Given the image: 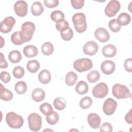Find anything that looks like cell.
<instances>
[{
    "instance_id": "bcb514c9",
    "label": "cell",
    "mask_w": 132,
    "mask_h": 132,
    "mask_svg": "<svg viewBox=\"0 0 132 132\" xmlns=\"http://www.w3.org/2000/svg\"><path fill=\"white\" fill-rule=\"evenodd\" d=\"M131 109L127 112L125 117V121L129 124H131L132 123V116H131Z\"/></svg>"
},
{
    "instance_id": "7a4b0ae2",
    "label": "cell",
    "mask_w": 132,
    "mask_h": 132,
    "mask_svg": "<svg viewBox=\"0 0 132 132\" xmlns=\"http://www.w3.org/2000/svg\"><path fill=\"white\" fill-rule=\"evenodd\" d=\"M6 121L8 125L13 129L20 128L24 123L22 117L14 112H9L6 114Z\"/></svg>"
},
{
    "instance_id": "cb8c5ba5",
    "label": "cell",
    "mask_w": 132,
    "mask_h": 132,
    "mask_svg": "<svg viewBox=\"0 0 132 132\" xmlns=\"http://www.w3.org/2000/svg\"><path fill=\"white\" fill-rule=\"evenodd\" d=\"M44 11V8L42 4L40 2H34L31 7V13L35 16L41 15Z\"/></svg>"
},
{
    "instance_id": "6da1fadb",
    "label": "cell",
    "mask_w": 132,
    "mask_h": 132,
    "mask_svg": "<svg viewBox=\"0 0 132 132\" xmlns=\"http://www.w3.org/2000/svg\"><path fill=\"white\" fill-rule=\"evenodd\" d=\"M72 19L74 28L77 32L82 33L86 31L87 24L86 16L84 13L81 12L76 13L73 15Z\"/></svg>"
},
{
    "instance_id": "8fae6325",
    "label": "cell",
    "mask_w": 132,
    "mask_h": 132,
    "mask_svg": "<svg viewBox=\"0 0 132 132\" xmlns=\"http://www.w3.org/2000/svg\"><path fill=\"white\" fill-rule=\"evenodd\" d=\"M14 10L17 15L20 17L25 16L28 11V5L24 1H18L14 5Z\"/></svg>"
},
{
    "instance_id": "d6986e66",
    "label": "cell",
    "mask_w": 132,
    "mask_h": 132,
    "mask_svg": "<svg viewBox=\"0 0 132 132\" xmlns=\"http://www.w3.org/2000/svg\"><path fill=\"white\" fill-rule=\"evenodd\" d=\"M44 91L39 88H35L31 93V97L33 100L36 102H40L43 101L45 98Z\"/></svg>"
},
{
    "instance_id": "d590c367",
    "label": "cell",
    "mask_w": 132,
    "mask_h": 132,
    "mask_svg": "<svg viewBox=\"0 0 132 132\" xmlns=\"http://www.w3.org/2000/svg\"><path fill=\"white\" fill-rule=\"evenodd\" d=\"M69 27V23L64 19L59 20L56 22V28L60 32Z\"/></svg>"
},
{
    "instance_id": "f546056e",
    "label": "cell",
    "mask_w": 132,
    "mask_h": 132,
    "mask_svg": "<svg viewBox=\"0 0 132 132\" xmlns=\"http://www.w3.org/2000/svg\"><path fill=\"white\" fill-rule=\"evenodd\" d=\"M27 85L26 82L24 81H18L14 86V89L15 92L19 94H23L27 91Z\"/></svg>"
},
{
    "instance_id": "7bdbcfd3",
    "label": "cell",
    "mask_w": 132,
    "mask_h": 132,
    "mask_svg": "<svg viewBox=\"0 0 132 132\" xmlns=\"http://www.w3.org/2000/svg\"><path fill=\"white\" fill-rule=\"evenodd\" d=\"M100 131L101 132L108 131L111 132L112 131V126L110 123L108 122H105L102 124L100 128Z\"/></svg>"
},
{
    "instance_id": "484cf974",
    "label": "cell",
    "mask_w": 132,
    "mask_h": 132,
    "mask_svg": "<svg viewBox=\"0 0 132 132\" xmlns=\"http://www.w3.org/2000/svg\"><path fill=\"white\" fill-rule=\"evenodd\" d=\"M77 80V75L74 72L71 71L68 72L65 76V81L67 85L72 86L75 84Z\"/></svg>"
},
{
    "instance_id": "7c38bea8",
    "label": "cell",
    "mask_w": 132,
    "mask_h": 132,
    "mask_svg": "<svg viewBox=\"0 0 132 132\" xmlns=\"http://www.w3.org/2000/svg\"><path fill=\"white\" fill-rule=\"evenodd\" d=\"M98 49V44L94 41H89L85 43L83 47V52L85 54L92 56L96 54Z\"/></svg>"
},
{
    "instance_id": "9a60e30c",
    "label": "cell",
    "mask_w": 132,
    "mask_h": 132,
    "mask_svg": "<svg viewBox=\"0 0 132 132\" xmlns=\"http://www.w3.org/2000/svg\"><path fill=\"white\" fill-rule=\"evenodd\" d=\"M87 121L89 125L93 129H97L100 127L101 122L100 116L95 113H91L88 114Z\"/></svg>"
},
{
    "instance_id": "2e32d148",
    "label": "cell",
    "mask_w": 132,
    "mask_h": 132,
    "mask_svg": "<svg viewBox=\"0 0 132 132\" xmlns=\"http://www.w3.org/2000/svg\"><path fill=\"white\" fill-rule=\"evenodd\" d=\"M102 53L106 57H113L117 54V48L113 44H107L103 47Z\"/></svg>"
},
{
    "instance_id": "f1b7e54d",
    "label": "cell",
    "mask_w": 132,
    "mask_h": 132,
    "mask_svg": "<svg viewBox=\"0 0 132 132\" xmlns=\"http://www.w3.org/2000/svg\"><path fill=\"white\" fill-rule=\"evenodd\" d=\"M54 46L50 42H46L41 46V51L43 55L48 56L53 54L54 52Z\"/></svg>"
},
{
    "instance_id": "603a6c76",
    "label": "cell",
    "mask_w": 132,
    "mask_h": 132,
    "mask_svg": "<svg viewBox=\"0 0 132 132\" xmlns=\"http://www.w3.org/2000/svg\"><path fill=\"white\" fill-rule=\"evenodd\" d=\"M117 21L120 26H126L130 22L131 17L129 14L122 12L119 15Z\"/></svg>"
},
{
    "instance_id": "7dc6e473",
    "label": "cell",
    "mask_w": 132,
    "mask_h": 132,
    "mask_svg": "<svg viewBox=\"0 0 132 132\" xmlns=\"http://www.w3.org/2000/svg\"><path fill=\"white\" fill-rule=\"evenodd\" d=\"M0 37H1V48H2L3 47V46H4V45L3 43H4L5 44V41L4 40V39H3V37L2 36H1Z\"/></svg>"
},
{
    "instance_id": "e575fe53",
    "label": "cell",
    "mask_w": 132,
    "mask_h": 132,
    "mask_svg": "<svg viewBox=\"0 0 132 132\" xmlns=\"http://www.w3.org/2000/svg\"><path fill=\"white\" fill-rule=\"evenodd\" d=\"M92 104V100L91 97L89 96L84 97L79 102L80 107L84 109L89 108Z\"/></svg>"
},
{
    "instance_id": "44dd1931",
    "label": "cell",
    "mask_w": 132,
    "mask_h": 132,
    "mask_svg": "<svg viewBox=\"0 0 132 132\" xmlns=\"http://www.w3.org/2000/svg\"><path fill=\"white\" fill-rule=\"evenodd\" d=\"M0 98L5 101H9L13 97V93L8 89L5 88L3 85L1 84L0 87Z\"/></svg>"
},
{
    "instance_id": "ffe728a7",
    "label": "cell",
    "mask_w": 132,
    "mask_h": 132,
    "mask_svg": "<svg viewBox=\"0 0 132 132\" xmlns=\"http://www.w3.org/2000/svg\"><path fill=\"white\" fill-rule=\"evenodd\" d=\"M38 79L40 82L43 84H48L51 80V75L47 70H42L38 75Z\"/></svg>"
},
{
    "instance_id": "7402d4cb",
    "label": "cell",
    "mask_w": 132,
    "mask_h": 132,
    "mask_svg": "<svg viewBox=\"0 0 132 132\" xmlns=\"http://www.w3.org/2000/svg\"><path fill=\"white\" fill-rule=\"evenodd\" d=\"M89 86L88 84L83 80L78 81L75 86L76 92L80 95H83L88 92Z\"/></svg>"
},
{
    "instance_id": "8d00e7d4",
    "label": "cell",
    "mask_w": 132,
    "mask_h": 132,
    "mask_svg": "<svg viewBox=\"0 0 132 132\" xmlns=\"http://www.w3.org/2000/svg\"><path fill=\"white\" fill-rule=\"evenodd\" d=\"M51 18L54 22H57L59 20L64 19L65 16L64 13L60 10H55L51 13Z\"/></svg>"
},
{
    "instance_id": "ab89813d",
    "label": "cell",
    "mask_w": 132,
    "mask_h": 132,
    "mask_svg": "<svg viewBox=\"0 0 132 132\" xmlns=\"http://www.w3.org/2000/svg\"><path fill=\"white\" fill-rule=\"evenodd\" d=\"M72 7L75 9H80L84 5L85 1L84 0H71Z\"/></svg>"
},
{
    "instance_id": "4fadbf2b",
    "label": "cell",
    "mask_w": 132,
    "mask_h": 132,
    "mask_svg": "<svg viewBox=\"0 0 132 132\" xmlns=\"http://www.w3.org/2000/svg\"><path fill=\"white\" fill-rule=\"evenodd\" d=\"M94 36L97 40L101 42H106L110 39V35L104 28L99 27L94 31Z\"/></svg>"
},
{
    "instance_id": "52a82bcc",
    "label": "cell",
    "mask_w": 132,
    "mask_h": 132,
    "mask_svg": "<svg viewBox=\"0 0 132 132\" xmlns=\"http://www.w3.org/2000/svg\"><path fill=\"white\" fill-rule=\"evenodd\" d=\"M108 93V87L106 84L101 82L95 85L92 89V95L98 98L105 97Z\"/></svg>"
},
{
    "instance_id": "1f68e13d",
    "label": "cell",
    "mask_w": 132,
    "mask_h": 132,
    "mask_svg": "<svg viewBox=\"0 0 132 132\" xmlns=\"http://www.w3.org/2000/svg\"><path fill=\"white\" fill-rule=\"evenodd\" d=\"M87 79L91 83L97 81L100 78V74L96 70H92L87 74Z\"/></svg>"
},
{
    "instance_id": "9c48e42d",
    "label": "cell",
    "mask_w": 132,
    "mask_h": 132,
    "mask_svg": "<svg viewBox=\"0 0 132 132\" xmlns=\"http://www.w3.org/2000/svg\"><path fill=\"white\" fill-rule=\"evenodd\" d=\"M117 107V102L113 98L109 97L105 101L103 107V110L105 114L110 116L114 113Z\"/></svg>"
},
{
    "instance_id": "d6a6232c",
    "label": "cell",
    "mask_w": 132,
    "mask_h": 132,
    "mask_svg": "<svg viewBox=\"0 0 132 132\" xmlns=\"http://www.w3.org/2000/svg\"><path fill=\"white\" fill-rule=\"evenodd\" d=\"M73 31L70 27L60 32L62 39L65 41H70L73 37Z\"/></svg>"
},
{
    "instance_id": "4316f807",
    "label": "cell",
    "mask_w": 132,
    "mask_h": 132,
    "mask_svg": "<svg viewBox=\"0 0 132 132\" xmlns=\"http://www.w3.org/2000/svg\"><path fill=\"white\" fill-rule=\"evenodd\" d=\"M26 67L29 72L32 73H35L40 68V63L36 60H30L27 62Z\"/></svg>"
},
{
    "instance_id": "74e56055",
    "label": "cell",
    "mask_w": 132,
    "mask_h": 132,
    "mask_svg": "<svg viewBox=\"0 0 132 132\" xmlns=\"http://www.w3.org/2000/svg\"><path fill=\"white\" fill-rule=\"evenodd\" d=\"M12 74L15 78L20 79L23 77L24 75L25 71L23 68L20 66H16L13 69L12 71Z\"/></svg>"
},
{
    "instance_id": "60d3db41",
    "label": "cell",
    "mask_w": 132,
    "mask_h": 132,
    "mask_svg": "<svg viewBox=\"0 0 132 132\" xmlns=\"http://www.w3.org/2000/svg\"><path fill=\"white\" fill-rule=\"evenodd\" d=\"M43 3L46 7L50 8H55L59 5V1L58 0H44Z\"/></svg>"
},
{
    "instance_id": "ac0fdd59",
    "label": "cell",
    "mask_w": 132,
    "mask_h": 132,
    "mask_svg": "<svg viewBox=\"0 0 132 132\" xmlns=\"http://www.w3.org/2000/svg\"><path fill=\"white\" fill-rule=\"evenodd\" d=\"M11 41L15 45H20L26 42L21 31L14 32L11 36Z\"/></svg>"
},
{
    "instance_id": "f6af8a7d",
    "label": "cell",
    "mask_w": 132,
    "mask_h": 132,
    "mask_svg": "<svg viewBox=\"0 0 132 132\" xmlns=\"http://www.w3.org/2000/svg\"><path fill=\"white\" fill-rule=\"evenodd\" d=\"M0 68L1 69H6L8 67V63L5 59L4 55L2 53H0Z\"/></svg>"
},
{
    "instance_id": "836d02e7",
    "label": "cell",
    "mask_w": 132,
    "mask_h": 132,
    "mask_svg": "<svg viewBox=\"0 0 132 132\" xmlns=\"http://www.w3.org/2000/svg\"><path fill=\"white\" fill-rule=\"evenodd\" d=\"M59 118V117L58 114L54 111L52 113L47 116L46 117V121L50 125L56 124L58 122Z\"/></svg>"
},
{
    "instance_id": "5bb4252c",
    "label": "cell",
    "mask_w": 132,
    "mask_h": 132,
    "mask_svg": "<svg viewBox=\"0 0 132 132\" xmlns=\"http://www.w3.org/2000/svg\"><path fill=\"white\" fill-rule=\"evenodd\" d=\"M116 65L111 60H107L102 62L101 65L102 72L105 75H110L113 73L115 70Z\"/></svg>"
},
{
    "instance_id": "ba28073f",
    "label": "cell",
    "mask_w": 132,
    "mask_h": 132,
    "mask_svg": "<svg viewBox=\"0 0 132 132\" xmlns=\"http://www.w3.org/2000/svg\"><path fill=\"white\" fill-rule=\"evenodd\" d=\"M121 8L120 3L117 0L110 1L105 8V13L108 17H113Z\"/></svg>"
},
{
    "instance_id": "f35d334b",
    "label": "cell",
    "mask_w": 132,
    "mask_h": 132,
    "mask_svg": "<svg viewBox=\"0 0 132 132\" xmlns=\"http://www.w3.org/2000/svg\"><path fill=\"white\" fill-rule=\"evenodd\" d=\"M108 26L110 29L113 32H117L121 29V26L118 23L116 19L111 20L109 22Z\"/></svg>"
},
{
    "instance_id": "d4e9b609",
    "label": "cell",
    "mask_w": 132,
    "mask_h": 132,
    "mask_svg": "<svg viewBox=\"0 0 132 132\" xmlns=\"http://www.w3.org/2000/svg\"><path fill=\"white\" fill-rule=\"evenodd\" d=\"M8 59L10 61L13 63H18L22 59V55L19 51L13 50L9 53Z\"/></svg>"
},
{
    "instance_id": "b9f144b4",
    "label": "cell",
    "mask_w": 132,
    "mask_h": 132,
    "mask_svg": "<svg viewBox=\"0 0 132 132\" xmlns=\"http://www.w3.org/2000/svg\"><path fill=\"white\" fill-rule=\"evenodd\" d=\"M0 78L4 83L7 84L10 81L11 76L10 74L7 71H2L0 74Z\"/></svg>"
},
{
    "instance_id": "e0dca14e",
    "label": "cell",
    "mask_w": 132,
    "mask_h": 132,
    "mask_svg": "<svg viewBox=\"0 0 132 132\" xmlns=\"http://www.w3.org/2000/svg\"><path fill=\"white\" fill-rule=\"evenodd\" d=\"M23 52L25 56L27 58H32L36 57L38 53L37 47L33 45H28L23 48Z\"/></svg>"
},
{
    "instance_id": "3957f363",
    "label": "cell",
    "mask_w": 132,
    "mask_h": 132,
    "mask_svg": "<svg viewBox=\"0 0 132 132\" xmlns=\"http://www.w3.org/2000/svg\"><path fill=\"white\" fill-rule=\"evenodd\" d=\"M113 95L118 99H123L131 97L130 92L128 88L120 84L114 85L112 88Z\"/></svg>"
},
{
    "instance_id": "277c9868",
    "label": "cell",
    "mask_w": 132,
    "mask_h": 132,
    "mask_svg": "<svg viewBox=\"0 0 132 132\" xmlns=\"http://www.w3.org/2000/svg\"><path fill=\"white\" fill-rule=\"evenodd\" d=\"M29 129L33 131H39L42 126V118L37 113H30L27 118Z\"/></svg>"
},
{
    "instance_id": "83f0119b",
    "label": "cell",
    "mask_w": 132,
    "mask_h": 132,
    "mask_svg": "<svg viewBox=\"0 0 132 132\" xmlns=\"http://www.w3.org/2000/svg\"><path fill=\"white\" fill-rule=\"evenodd\" d=\"M53 104L54 107L56 109L58 110H62L65 108L67 105V101L63 97H58L55 98L54 100Z\"/></svg>"
},
{
    "instance_id": "4dcf8cb0",
    "label": "cell",
    "mask_w": 132,
    "mask_h": 132,
    "mask_svg": "<svg viewBox=\"0 0 132 132\" xmlns=\"http://www.w3.org/2000/svg\"><path fill=\"white\" fill-rule=\"evenodd\" d=\"M39 109L41 112L46 116L51 114L54 111L52 105L48 103H44L41 104L40 106Z\"/></svg>"
},
{
    "instance_id": "8992f818",
    "label": "cell",
    "mask_w": 132,
    "mask_h": 132,
    "mask_svg": "<svg viewBox=\"0 0 132 132\" xmlns=\"http://www.w3.org/2000/svg\"><path fill=\"white\" fill-rule=\"evenodd\" d=\"M36 27L31 22H26L24 23L21 26V32L23 34L26 42L29 41L32 37Z\"/></svg>"
},
{
    "instance_id": "ee69618b",
    "label": "cell",
    "mask_w": 132,
    "mask_h": 132,
    "mask_svg": "<svg viewBox=\"0 0 132 132\" xmlns=\"http://www.w3.org/2000/svg\"><path fill=\"white\" fill-rule=\"evenodd\" d=\"M124 67L127 72H132V60L131 58H128L125 60L124 63Z\"/></svg>"
},
{
    "instance_id": "5b68a950",
    "label": "cell",
    "mask_w": 132,
    "mask_h": 132,
    "mask_svg": "<svg viewBox=\"0 0 132 132\" xmlns=\"http://www.w3.org/2000/svg\"><path fill=\"white\" fill-rule=\"evenodd\" d=\"M92 67V61L89 58L78 59L73 63L74 69L80 73L90 70Z\"/></svg>"
},
{
    "instance_id": "30bf717a",
    "label": "cell",
    "mask_w": 132,
    "mask_h": 132,
    "mask_svg": "<svg viewBox=\"0 0 132 132\" xmlns=\"http://www.w3.org/2000/svg\"><path fill=\"white\" fill-rule=\"evenodd\" d=\"M15 23V20L13 17L11 16L6 17L1 22V31L4 34L9 32L12 30Z\"/></svg>"
}]
</instances>
